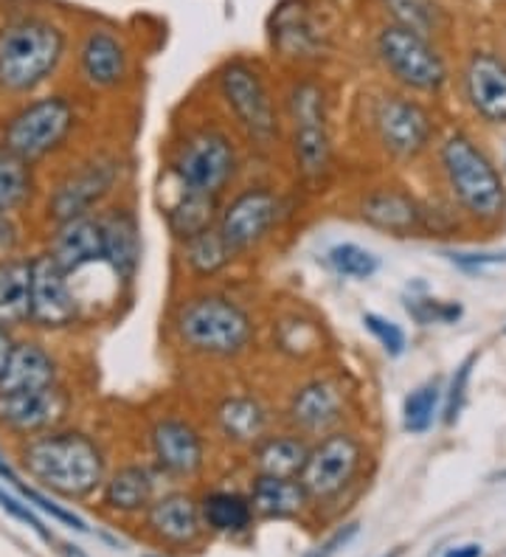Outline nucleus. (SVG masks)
Wrapping results in <instances>:
<instances>
[{
    "label": "nucleus",
    "mask_w": 506,
    "mask_h": 557,
    "mask_svg": "<svg viewBox=\"0 0 506 557\" xmlns=\"http://www.w3.org/2000/svg\"><path fill=\"white\" fill-rule=\"evenodd\" d=\"M436 156L451 206L459 218L479 228H498L506 220V181L493 156L465 129L447 133Z\"/></svg>",
    "instance_id": "1"
},
{
    "label": "nucleus",
    "mask_w": 506,
    "mask_h": 557,
    "mask_svg": "<svg viewBox=\"0 0 506 557\" xmlns=\"http://www.w3.org/2000/svg\"><path fill=\"white\" fill-rule=\"evenodd\" d=\"M21 459L34 482L62 498H85L104 484V454L82 431L34 434Z\"/></svg>",
    "instance_id": "2"
},
{
    "label": "nucleus",
    "mask_w": 506,
    "mask_h": 557,
    "mask_svg": "<svg viewBox=\"0 0 506 557\" xmlns=\"http://www.w3.org/2000/svg\"><path fill=\"white\" fill-rule=\"evenodd\" d=\"M175 333L183 347L192 352L209 358H234L248 349L254 338V321L229 296L202 293L177 307Z\"/></svg>",
    "instance_id": "3"
},
{
    "label": "nucleus",
    "mask_w": 506,
    "mask_h": 557,
    "mask_svg": "<svg viewBox=\"0 0 506 557\" xmlns=\"http://www.w3.org/2000/svg\"><path fill=\"white\" fill-rule=\"evenodd\" d=\"M65 54V35L42 17H17L0 28V85L28 94L54 74Z\"/></svg>",
    "instance_id": "4"
},
{
    "label": "nucleus",
    "mask_w": 506,
    "mask_h": 557,
    "mask_svg": "<svg viewBox=\"0 0 506 557\" xmlns=\"http://www.w3.org/2000/svg\"><path fill=\"white\" fill-rule=\"evenodd\" d=\"M378 57L385 65V71L414 94L436 96L445 90L451 71H447L445 57L439 54L431 37L417 35L411 28L388 23L380 28Z\"/></svg>",
    "instance_id": "5"
},
{
    "label": "nucleus",
    "mask_w": 506,
    "mask_h": 557,
    "mask_svg": "<svg viewBox=\"0 0 506 557\" xmlns=\"http://www.w3.org/2000/svg\"><path fill=\"white\" fill-rule=\"evenodd\" d=\"M74 124L76 113L71 102L62 96H46V99H37V102L21 108L9 119L0 147L32 163L37 158H46L48 152L60 150Z\"/></svg>",
    "instance_id": "6"
},
{
    "label": "nucleus",
    "mask_w": 506,
    "mask_h": 557,
    "mask_svg": "<svg viewBox=\"0 0 506 557\" xmlns=\"http://www.w3.org/2000/svg\"><path fill=\"white\" fill-rule=\"evenodd\" d=\"M293 152L304 181H321L330 172V127H326V102L321 85L312 79L298 82L291 94Z\"/></svg>",
    "instance_id": "7"
},
{
    "label": "nucleus",
    "mask_w": 506,
    "mask_h": 557,
    "mask_svg": "<svg viewBox=\"0 0 506 557\" xmlns=\"http://www.w3.org/2000/svg\"><path fill=\"white\" fill-rule=\"evenodd\" d=\"M363 465V445L355 434L330 431L307 454L298 482L304 484L310 502H332L349 487Z\"/></svg>",
    "instance_id": "8"
},
{
    "label": "nucleus",
    "mask_w": 506,
    "mask_h": 557,
    "mask_svg": "<svg viewBox=\"0 0 506 557\" xmlns=\"http://www.w3.org/2000/svg\"><path fill=\"white\" fill-rule=\"evenodd\" d=\"M371 124H374L383 150L399 161L419 158L422 152H428L436 138V122H433L431 110L411 96H380L374 113H371Z\"/></svg>",
    "instance_id": "9"
},
{
    "label": "nucleus",
    "mask_w": 506,
    "mask_h": 557,
    "mask_svg": "<svg viewBox=\"0 0 506 557\" xmlns=\"http://www.w3.org/2000/svg\"><path fill=\"white\" fill-rule=\"evenodd\" d=\"M172 172H175L181 189L220 198L236 172L234 144L217 129H202L183 144L172 163Z\"/></svg>",
    "instance_id": "10"
},
{
    "label": "nucleus",
    "mask_w": 506,
    "mask_h": 557,
    "mask_svg": "<svg viewBox=\"0 0 506 557\" xmlns=\"http://www.w3.org/2000/svg\"><path fill=\"white\" fill-rule=\"evenodd\" d=\"M220 90L225 102L234 110L239 127L248 133V138L259 147H270L279 138L276 108L264 88L262 76L250 69L248 62H229L220 74Z\"/></svg>",
    "instance_id": "11"
},
{
    "label": "nucleus",
    "mask_w": 506,
    "mask_h": 557,
    "mask_svg": "<svg viewBox=\"0 0 506 557\" xmlns=\"http://www.w3.org/2000/svg\"><path fill=\"white\" fill-rule=\"evenodd\" d=\"M461 96L481 124L506 127V57L476 48L461 69Z\"/></svg>",
    "instance_id": "12"
},
{
    "label": "nucleus",
    "mask_w": 506,
    "mask_h": 557,
    "mask_svg": "<svg viewBox=\"0 0 506 557\" xmlns=\"http://www.w3.org/2000/svg\"><path fill=\"white\" fill-rule=\"evenodd\" d=\"M279 211H282L279 198L268 186H250L220 211L217 232L223 234L231 251L243 253L273 232V225L279 223Z\"/></svg>",
    "instance_id": "13"
},
{
    "label": "nucleus",
    "mask_w": 506,
    "mask_h": 557,
    "mask_svg": "<svg viewBox=\"0 0 506 557\" xmlns=\"http://www.w3.org/2000/svg\"><path fill=\"white\" fill-rule=\"evenodd\" d=\"M79 315V305L71 290V278L51 253L32 259V324L42 330L71 326Z\"/></svg>",
    "instance_id": "14"
},
{
    "label": "nucleus",
    "mask_w": 506,
    "mask_h": 557,
    "mask_svg": "<svg viewBox=\"0 0 506 557\" xmlns=\"http://www.w3.org/2000/svg\"><path fill=\"white\" fill-rule=\"evenodd\" d=\"M67 408H71V400L60 386L12 392V395H0V425L14 434H46L65 420Z\"/></svg>",
    "instance_id": "15"
},
{
    "label": "nucleus",
    "mask_w": 506,
    "mask_h": 557,
    "mask_svg": "<svg viewBox=\"0 0 506 557\" xmlns=\"http://www.w3.org/2000/svg\"><path fill=\"white\" fill-rule=\"evenodd\" d=\"M360 218L394 237H428V209L403 189H374L360 203Z\"/></svg>",
    "instance_id": "16"
},
{
    "label": "nucleus",
    "mask_w": 506,
    "mask_h": 557,
    "mask_svg": "<svg viewBox=\"0 0 506 557\" xmlns=\"http://www.w3.org/2000/svg\"><path fill=\"white\" fill-rule=\"evenodd\" d=\"M149 445H152L158 468L169 476L189 479L206 462V445H202L200 431L186 420L169 417V420L158 422L149 436Z\"/></svg>",
    "instance_id": "17"
},
{
    "label": "nucleus",
    "mask_w": 506,
    "mask_h": 557,
    "mask_svg": "<svg viewBox=\"0 0 506 557\" xmlns=\"http://www.w3.org/2000/svg\"><path fill=\"white\" fill-rule=\"evenodd\" d=\"M147 527L161 544L192 546L202 537L206 521H202V510L195 498L186 493H166L149 504Z\"/></svg>",
    "instance_id": "18"
},
{
    "label": "nucleus",
    "mask_w": 506,
    "mask_h": 557,
    "mask_svg": "<svg viewBox=\"0 0 506 557\" xmlns=\"http://www.w3.org/2000/svg\"><path fill=\"white\" fill-rule=\"evenodd\" d=\"M48 253L54 257V262L67 276L85 271L96 262H104V234H101L99 218L82 214V218L60 223Z\"/></svg>",
    "instance_id": "19"
},
{
    "label": "nucleus",
    "mask_w": 506,
    "mask_h": 557,
    "mask_svg": "<svg viewBox=\"0 0 506 557\" xmlns=\"http://www.w3.org/2000/svg\"><path fill=\"white\" fill-rule=\"evenodd\" d=\"M113 184H115L113 163L94 161L88 163V166H82L76 175L62 181L54 200H51V211H54L57 223H65V220L71 218L90 214V209H94V206L108 195Z\"/></svg>",
    "instance_id": "20"
},
{
    "label": "nucleus",
    "mask_w": 506,
    "mask_h": 557,
    "mask_svg": "<svg viewBox=\"0 0 506 557\" xmlns=\"http://www.w3.org/2000/svg\"><path fill=\"white\" fill-rule=\"evenodd\" d=\"M291 422L301 434H330L344 420V395L330 381H312L293 395Z\"/></svg>",
    "instance_id": "21"
},
{
    "label": "nucleus",
    "mask_w": 506,
    "mask_h": 557,
    "mask_svg": "<svg viewBox=\"0 0 506 557\" xmlns=\"http://www.w3.org/2000/svg\"><path fill=\"white\" fill-rule=\"evenodd\" d=\"M104 234V265L119 278L129 282L141 262V232L129 209H113L99 218Z\"/></svg>",
    "instance_id": "22"
},
{
    "label": "nucleus",
    "mask_w": 506,
    "mask_h": 557,
    "mask_svg": "<svg viewBox=\"0 0 506 557\" xmlns=\"http://www.w3.org/2000/svg\"><path fill=\"white\" fill-rule=\"evenodd\" d=\"M57 386L54 358L34 341H17L9 355L7 367L0 372V395L12 392H37V388Z\"/></svg>",
    "instance_id": "23"
},
{
    "label": "nucleus",
    "mask_w": 506,
    "mask_h": 557,
    "mask_svg": "<svg viewBox=\"0 0 506 557\" xmlns=\"http://www.w3.org/2000/svg\"><path fill=\"white\" fill-rule=\"evenodd\" d=\"M82 74L96 88H113L127 74V54L110 32H90L79 51Z\"/></svg>",
    "instance_id": "24"
},
{
    "label": "nucleus",
    "mask_w": 506,
    "mask_h": 557,
    "mask_svg": "<svg viewBox=\"0 0 506 557\" xmlns=\"http://www.w3.org/2000/svg\"><path fill=\"white\" fill-rule=\"evenodd\" d=\"M32 321V259H0V326L12 330Z\"/></svg>",
    "instance_id": "25"
},
{
    "label": "nucleus",
    "mask_w": 506,
    "mask_h": 557,
    "mask_svg": "<svg viewBox=\"0 0 506 557\" xmlns=\"http://www.w3.org/2000/svg\"><path fill=\"white\" fill-rule=\"evenodd\" d=\"M250 507L262 518H296L307 510L310 496L298 479L257 476L250 484Z\"/></svg>",
    "instance_id": "26"
},
{
    "label": "nucleus",
    "mask_w": 506,
    "mask_h": 557,
    "mask_svg": "<svg viewBox=\"0 0 506 557\" xmlns=\"http://www.w3.org/2000/svg\"><path fill=\"white\" fill-rule=\"evenodd\" d=\"M307 454H310L307 442L298 440L296 434L262 436L254 445V468H257V476L298 479Z\"/></svg>",
    "instance_id": "27"
},
{
    "label": "nucleus",
    "mask_w": 506,
    "mask_h": 557,
    "mask_svg": "<svg viewBox=\"0 0 506 557\" xmlns=\"http://www.w3.org/2000/svg\"><path fill=\"white\" fill-rule=\"evenodd\" d=\"M156 479L147 468L129 465L104 482V504L115 512H147L149 504L156 502Z\"/></svg>",
    "instance_id": "28"
},
{
    "label": "nucleus",
    "mask_w": 506,
    "mask_h": 557,
    "mask_svg": "<svg viewBox=\"0 0 506 557\" xmlns=\"http://www.w3.org/2000/svg\"><path fill=\"white\" fill-rule=\"evenodd\" d=\"M217 220H220V206L217 198L209 195H197V191L181 189L177 200L166 209V223L169 232L175 234L177 239H192L197 234L214 228Z\"/></svg>",
    "instance_id": "29"
},
{
    "label": "nucleus",
    "mask_w": 506,
    "mask_h": 557,
    "mask_svg": "<svg viewBox=\"0 0 506 557\" xmlns=\"http://www.w3.org/2000/svg\"><path fill=\"white\" fill-rule=\"evenodd\" d=\"M273 42L282 48L287 57H310L321 46V32L312 23L310 12L301 3L282 7L273 17Z\"/></svg>",
    "instance_id": "30"
},
{
    "label": "nucleus",
    "mask_w": 506,
    "mask_h": 557,
    "mask_svg": "<svg viewBox=\"0 0 506 557\" xmlns=\"http://www.w3.org/2000/svg\"><path fill=\"white\" fill-rule=\"evenodd\" d=\"M217 422H220L225 440L239 442V445H257L268 429V414L250 397H229L217 408Z\"/></svg>",
    "instance_id": "31"
},
{
    "label": "nucleus",
    "mask_w": 506,
    "mask_h": 557,
    "mask_svg": "<svg viewBox=\"0 0 506 557\" xmlns=\"http://www.w3.org/2000/svg\"><path fill=\"white\" fill-rule=\"evenodd\" d=\"M202 521L206 527L220 535H239L254 523V507L250 498L239 496V493H229V490H217L200 502Z\"/></svg>",
    "instance_id": "32"
},
{
    "label": "nucleus",
    "mask_w": 506,
    "mask_h": 557,
    "mask_svg": "<svg viewBox=\"0 0 506 557\" xmlns=\"http://www.w3.org/2000/svg\"><path fill=\"white\" fill-rule=\"evenodd\" d=\"M234 257L236 253L231 251V245L225 243L223 234L217 232V225L183 243V262L189 265L195 276H217L225 265H231Z\"/></svg>",
    "instance_id": "33"
},
{
    "label": "nucleus",
    "mask_w": 506,
    "mask_h": 557,
    "mask_svg": "<svg viewBox=\"0 0 506 557\" xmlns=\"http://www.w3.org/2000/svg\"><path fill=\"white\" fill-rule=\"evenodd\" d=\"M445 403V388L439 381H428L411 388L403 400V429L411 436H422L436 425Z\"/></svg>",
    "instance_id": "34"
},
{
    "label": "nucleus",
    "mask_w": 506,
    "mask_h": 557,
    "mask_svg": "<svg viewBox=\"0 0 506 557\" xmlns=\"http://www.w3.org/2000/svg\"><path fill=\"white\" fill-rule=\"evenodd\" d=\"M34 191L32 163L0 147V214L21 209Z\"/></svg>",
    "instance_id": "35"
},
{
    "label": "nucleus",
    "mask_w": 506,
    "mask_h": 557,
    "mask_svg": "<svg viewBox=\"0 0 506 557\" xmlns=\"http://www.w3.org/2000/svg\"><path fill=\"white\" fill-rule=\"evenodd\" d=\"M383 7L397 26L411 28L417 35L431 37V40L436 35L439 23H442V9H439L436 0H383Z\"/></svg>",
    "instance_id": "36"
},
{
    "label": "nucleus",
    "mask_w": 506,
    "mask_h": 557,
    "mask_svg": "<svg viewBox=\"0 0 506 557\" xmlns=\"http://www.w3.org/2000/svg\"><path fill=\"white\" fill-rule=\"evenodd\" d=\"M326 259H330L332 271H335L337 276L358 278V282H363V278H371L380 268V259L374 257L371 251H366V248H360V245H355V243L335 245V248H330Z\"/></svg>",
    "instance_id": "37"
},
{
    "label": "nucleus",
    "mask_w": 506,
    "mask_h": 557,
    "mask_svg": "<svg viewBox=\"0 0 506 557\" xmlns=\"http://www.w3.org/2000/svg\"><path fill=\"white\" fill-rule=\"evenodd\" d=\"M479 363V352H470L465 360H461L456 372L451 374V383L445 388V403H442V422L447 429H453L459 422L461 411L467 406V388H470L472 381V369Z\"/></svg>",
    "instance_id": "38"
},
{
    "label": "nucleus",
    "mask_w": 506,
    "mask_h": 557,
    "mask_svg": "<svg viewBox=\"0 0 506 557\" xmlns=\"http://www.w3.org/2000/svg\"><path fill=\"white\" fill-rule=\"evenodd\" d=\"M405 310L417 324H456L461 319V305L459 301H439V299H408Z\"/></svg>",
    "instance_id": "39"
},
{
    "label": "nucleus",
    "mask_w": 506,
    "mask_h": 557,
    "mask_svg": "<svg viewBox=\"0 0 506 557\" xmlns=\"http://www.w3.org/2000/svg\"><path fill=\"white\" fill-rule=\"evenodd\" d=\"M363 324H366V330L374 335V341H378L380 347L385 349V355H388V358H399V355L405 352L403 326L394 324V321H388V319H383V315H378V313H366Z\"/></svg>",
    "instance_id": "40"
},
{
    "label": "nucleus",
    "mask_w": 506,
    "mask_h": 557,
    "mask_svg": "<svg viewBox=\"0 0 506 557\" xmlns=\"http://www.w3.org/2000/svg\"><path fill=\"white\" fill-rule=\"evenodd\" d=\"M0 507H3V510H7L9 516L17 518V521L26 523V527H32V530L37 532V535H40L42 541H51V532H48L46 527H42V521L37 516H34L28 504L17 502V498H12V496H9V493H3V490H0Z\"/></svg>",
    "instance_id": "41"
},
{
    "label": "nucleus",
    "mask_w": 506,
    "mask_h": 557,
    "mask_svg": "<svg viewBox=\"0 0 506 557\" xmlns=\"http://www.w3.org/2000/svg\"><path fill=\"white\" fill-rule=\"evenodd\" d=\"M453 265L461 271H481L486 265H504L506 253H465V251H451L445 253Z\"/></svg>",
    "instance_id": "42"
},
{
    "label": "nucleus",
    "mask_w": 506,
    "mask_h": 557,
    "mask_svg": "<svg viewBox=\"0 0 506 557\" xmlns=\"http://www.w3.org/2000/svg\"><path fill=\"white\" fill-rule=\"evenodd\" d=\"M358 532H360V523H346L344 530H337L335 535L330 537V541H324L321 546H316V549H312L307 557H332V555H337V552L344 549L351 537L358 535Z\"/></svg>",
    "instance_id": "43"
},
{
    "label": "nucleus",
    "mask_w": 506,
    "mask_h": 557,
    "mask_svg": "<svg viewBox=\"0 0 506 557\" xmlns=\"http://www.w3.org/2000/svg\"><path fill=\"white\" fill-rule=\"evenodd\" d=\"M17 245V228L7 214H0V251H12Z\"/></svg>",
    "instance_id": "44"
},
{
    "label": "nucleus",
    "mask_w": 506,
    "mask_h": 557,
    "mask_svg": "<svg viewBox=\"0 0 506 557\" xmlns=\"http://www.w3.org/2000/svg\"><path fill=\"white\" fill-rule=\"evenodd\" d=\"M14 344H17V341L9 335V330H3V326H0V372H3V367H7V360H9V355H12Z\"/></svg>",
    "instance_id": "45"
},
{
    "label": "nucleus",
    "mask_w": 506,
    "mask_h": 557,
    "mask_svg": "<svg viewBox=\"0 0 506 557\" xmlns=\"http://www.w3.org/2000/svg\"><path fill=\"white\" fill-rule=\"evenodd\" d=\"M481 555H484V546L481 544H461L445 552V557H481Z\"/></svg>",
    "instance_id": "46"
},
{
    "label": "nucleus",
    "mask_w": 506,
    "mask_h": 557,
    "mask_svg": "<svg viewBox=\"0 0 506 557\" xmlns=\"http://www.w3.org/2000/svg\"><path fill=\"white\" fill-rule=\"evenodd\" d=\"M62 557H88L85 552L79 549V546H71V544H62Z\"/></svg>",
    "instance_id": "47"
},
{
    "label": "nucleus",
    "mask_w": 506,
    "mask_h": 557,
    "mask_svg": "<svg viewBox=\"0 0 506 557\" xmlns=\"http://www.w3.org/2000/svg\"><path fill=\"white\" fill-rule=\"evenodd\" d=\"M399 555H403V552H399V549H394L392 555H383V557H399Z\"/></svg>",
    "instance_id": "48"
},
{
    "label": "nucleus",
    "mask_w": 506,
    "mask_h": 557,
    "mask_svg": "<svg viewBox=\"0 0 506 557\" xmlns=\"http://www.w3.org/2000/svg\"><path fill=\"white\" fill-rule=\"evenodd\" d=\"M504 172H506V141H504Z\"/></svg>",
    "instance_id": "49"
},
{
    "label": "nucleus",
    "mask_w": 506,
    "mask_h": 557,
    "mask_svg": "<svg viewBox=\"0 0 506 557\" xmlns=\"http://www.w3.org/2000/svg\"><path fill=\"white\" fill-rule=\"evenodd\" d=\"M147 557H158V555H147Z\"/></svg>",
    "instance_id": "50"
},
{
    "label": "nucleus",
    "mask_w": 506,
    "mask_h": 557,
    "mask_svg": "<svg viewBox=\"0 0 506 557\" xmlns=\"http://www.w3.org/2000/svg\"><path fill=\"white\" fill-rule=\"evenodd\" d=\"M504 335H506V326H504Z\"/></svg>",
    "instance_id": "51"
}]
</instances>
